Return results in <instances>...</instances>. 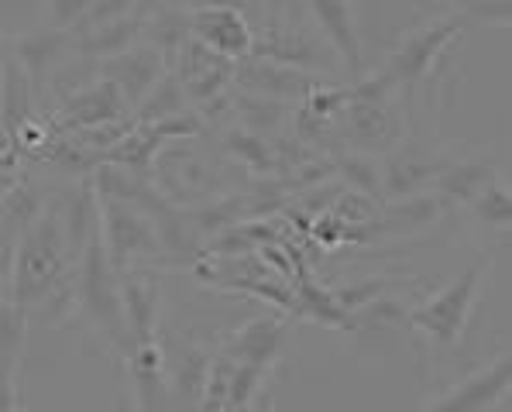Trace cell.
Returning a JSON list of instances; mask_svg holds the SVG:
<instances>
[{
	"label": "cell",
	"mask_w": 512,
	"mask_h": 412,
	"mask_svg": "<svg viewBox=\"0 0 512 412\" xmlns=\"http://www.w3.org/2000/svg\"><path fill=\"white\" fill-rule=\"evenodd\" d=\"M495 186V169L488 162H454L437 182V196L444 203H478V196Z\"/></svg>",
	"instance_id": "15"
},
{
	"label": "cell",
	"mask_w": 512,
	"mask_h": 412,
	"mask_svg": "<svg viewBox=\"0 0 512 412\" xmlns=\"http://www.w3.org/2000/svg\"><path fill=\"white\" fill-rule=\"evenodd\" d=\"M224 412H255L251 406H238V409H224Z\"/></svg>",
	"instance_id": "29"
},
{
	"label": "cell",
	"mask_w": 512,
	"mask_h": 412,
	"mask_svg": "<svg viewBox=\"0 0 512 412\" xmlns=\"http://www.w3.org/2000/svg\"><path fill=\"white\" fill-rule=\"evenodd\" d=\"M447 162L437 158H389L385 162V196H396V200H409V196H420L423 186H437L444 176Z\"/></svg>",
	"instance_id": "14"
},
{
	"label": "cell",
	"mask_w": 512,
	"mask_h": 412,
	"mask_svg": "<svg viewBox=\"0 0 512 412\" xmlns=\"http://www.w3.org/2000/svg\"><path fill=\"white\" fill-rule=\"evenodd\" d=\"M475 213L492 227H502V231H512V193L506 186H488L475 203Z\"/></svg>",
	"instance_id": "25"
},
{
	"label": "cell",
	"mask_w": 512,
	"mask_h": 412,
	"mask_svg": "<svg viewBox=\"0 0 512 412\" xmlns=\"http://www.w3.org/2000/svg\"><path fill=\"white\" fill-rule=\"evenodd\" d=\"M488 272V258H478L471 268L454 279L447 289H440L437 296L427 299L420 309H409V327L423 330L433 347H458V340L468 330L471 309H475L478 296H482V282Z\"/></svg>",
	"instance_id": "2"
},
{
	"label": "cell",
	"mask_w": 512,
	"mask_h": 412,
	"mask_svg": "<svg viewBox=\"0 0 512 412\" xmlns=\"http://www.w3.org/2000/svg\"><path fill=\"white\" fill-rule=\"evenodd\" d=\"M80 303L90 313V320L114 337L117 344H128V320H124V292L117 282V268L110 261L104 234L93 237V244L80 258Z\"/></svg>",
	"instance_id": "3"
},
{
	"label": "cell",
	"mask_w": 512,
	"mask_h": 412,
	"mask_svg": "<svg viewBox=\"0 0 512 412\" xmlns=\"http://www.w3.org/2000/svg\"><path fill=\"white\" fill-rule=\"evenodd\" d=\"M444 206L447 203L440 200L437 193H420V196H409V200L392 203L389 210H385V217H389V224L396 227V231H420L430 220H437V213L444 210Z\"/></svg>",
	"instance_id": "23"
},
{
	"label": "cell",
	"mask_w": 512,
	"mask_h": 412,
	"mask_svg": "<svg viewBox=\"0 0 512 412\" xmlns=\"http://www.w3.org/2000/svg\"><path fill=\"white\" fill-rule=\"evenodd\" d=\"M282 344H286V323L282 320H255L231 337L227 344V358L251 368H269L279 358Z\"/></svg>",
	"instance_id": "12"
},
{
	"label": "cell",
	"mask_w": 512,
	"mask_h": 412,
	"mask_svg": "<svg viewBox=\"0 0 512 412\" xmlns=\"http://www.w3.org/2000/svg\"><path fill=\"white\" fill-rule=\"evenodd\" d=\"M461 11H464V18H468V21L512 28V0H506V4H464Z\"/></svg>",
	"instance_id": "27"
},
{
	"label": "cell",
	"mask_w": 512,
	"mask_h": 412,
	"mask_svg": "<svg viewBox=\"0 0 512 412\" xmlns=\"http://www.w3.org/2000/svg\"><path fill=\"white\" fill-rule=\"evenodd\" d=\"M306 11L313 14V21L324 31V38L334 45V52L341 55V62L348 69H361V45H358V28H354V7L341 4V0H313Z\"/></svg>",
	"instance_id": "11"
},
{
	"label": "cell",
	"mask_w": 512,
	"mask_h": 412,
	"mask_svg": "<svg viewBox=\"0 0 512 412\" xmlns=\"http://www.w3.org/2000/svg\"><path fill=\"white\" fill-rule=\"evenodd\" d=\"M162 69H165V55L152 45H138V49L117 55V59H107L104 66V79L114 83L121 90V97L128 100V107H141L148 100V93L162 83Z\"/></svg>",
	"instance_id": "8"
},
{
	"label": "cell",
	"mask_w": 512,
	"mask_h": 412,
	"mask_svg": "<svg viewBox=\"0 0 512 412\" xmlns=\"http://www.w3.org/2000/svg\"><path fill=\"white\" fill-rule=\"evenodd\" d=\"M348 134L358 145H382L389 138V114L382 103L348 100Z\"/></svg>",
	"instance_id": "20"
},
{
	"label": "cell",
	"mask_w": 512,
	"mask_h": 412,
	"mask_svg": "<svg viewBox=\"0 0 512 412\" xmlns=\"http://www.w3.org/2000/svg\"><path fill=\"white\" fill-rule=\"evenodd\" d=\"M227 148H231V152L238 155V158H244V162L255 165V169H265V165L272 162V155L265 152V145L255 138V134H231Z\"/></svg>",
	"instance_id": "28"
},
{
	"label": "cell",
	"mask_w": 512,
	"mask_h": 412,
	"mask_svg": "<svg viewBox=\"0 0 512 412\" xmlns=\"http://www.w3.org/2000/svg\"><path fill=\"white\" fill-rule=\"evenodd\" d=\"M69 261L73 255L59 210L42 213L38 224L21 234L14 248H7V303L28 313V306L49 299L52 289H59Z\"/></svg>",
	"instance_id": "1"
},
{
	"label": "cell",
	"mask_w": 512,
	"mask_h": 412,
	"mask_svg": "<svg viewBox=\"0 0 512 412\" xmlns=\"http://www.w3.org/2000/svg\"><path fill=\"white\" fill-rule=\"evenodd\" d=\"M135 11H141V7H135ZM135 11L124 14V18H117V21H110V25L90 28L80 38V45H76V49L86 52V55H107L110 52V59L131 52V49H135V42H138V35L145 31Z\"/></svg>",
	"instance_id": "16"
},
{
	"label": "cell",
	"mask_w": 512,
	"mask_h": 412,
	"mask_svg": "<svg viewBox=\"0 0 512 412\" xmlns=\"http://www.w3.org/2000/svg\"><path fill=\"white\" fill-rule=\"evenodd\" d=\"M62 42H66V38H62L59 31L38 28V31H31V35L18 38V42L11 45V59H18V66L25 69V73L42 76L45 69H49L52 62L59 59Z\"/></svg>",
	"instance_id": "17"
},
{
	"label": "cell",
	"mask_w": 512,
	"mask_h": 412,
	"mask_svg": "<svg viewBox=\"0 0 512 412\" xmlns=\"http://www.w3.org/2000/svg\"><path fill=\"white\" fill-rule=\"evenodd\" d=\"M509 392H512V354L492 361L478 375L464 378L461 385H454L451 392L433 399L420 412H488L502 406Z\"/></svg>",
	"instance_id": "6"
},
{
	"label": "cell",
	"mask_w": 512,
	"mask_h": 412,
	"mask_svg": "<svg viewBox=\"0 0 512 412\" xmlns=\"http://www.w3.org/2000/svg\"><path fill=\"white\" fill-rule=\"evenodd\" d=\"M176 76H179V83H183L186 97L210 100V97H217L220 86L234 76V69H231V59H224V55H217L214 49H207V45H200L193 38V42L179 52Z\"/></svg>",
	"instance_id": "9"
},
{
	"label": "cell",
	"mask_w": 512,
	"mask_h": 412,
	"mask_svg": "<svg viewBox=\"0 0 512 412\" xmlns=\"http://www.w3.org/2000/svg\"><path fill=\"white\" fill-rule=\"evenodd\" d=\"M124 110H128V100L121 97V90L114 83H107V79H100L90 90H80L76 97L66 100L62 121L69 128H104V124L124 117Z\"/></svg>",
	"instance_id": "10"
},
{
	"label": "cell",
	"mask_w": 512,
	"mask_h": 412,
	"mask_svg": "<svg viewBox=\"0 0 512 412\" xmlns=\"http://www.w3.org/2000/svg\"><path fill=\"white\" fill-rule=\"evenodd\" d=\"M193 38L224 59H244L255 52V35L248 18L238 7H196L193 11Z\"/></svg>",
	"instance_id": "7"
},
{
	"label": "cell",
	"mask_w": 512,
	"mask_h": 412,
	"mask_svg": "<svg viewBox=\"0 0 512 412\" xmlns=\"http://www.w3.org/2000/svg\"><path fill=\"white\" fill-rule=\"evenodd\" d=\"M28 107H31L28 73H21L18 62L7 59V73H4V121H7V138H14V131H18L21 124H28Z\"/></svg>",
	"instance_id": "22"
},
{
	"label": "cell",
	"mask_w": 512,
	"mask_h": 412,
	"mask_svg": "<svg viewBox=\"0 0 512 412\" xmlns=\"http://www.w3.org/2000/svg\"><path fill=\"white\" fill-rule=\"evenodd\" d=\"M131 371H135V388H138L141 409L152 412L155 409V399L162 395V385H165L159 347H155V344L135 347V354H131Z\"/></svg>",
	"instance_id": "21"
},
{
	"label": "cell",
	"mask_w": 512,
	"mask_h": 412,
	"mask_svg": "<svg viewBox=\"0 0 512 412\" xmlns=\"http://www.w3.org/2000/svg\"><path fill=\"white\" fill-rule=\"evenodd\" d=\"M183 110H186L183 83H179V76H165L162 83L148 93V100L138 107V121H141V128H152V124H169V121H176Z\"/></svg>",
	"instance_id": "19"
},
{
	"label": "cell",
	"mask_w": 512,
	"mask_h": 412,
	"mask_svg": "<svg viewBox=\"0 0 512 412\" xmlns=\"http://www.w3.org/2000/svg\"><path fill=\"white\" fill-rule=\"evenodd\" d=\"M124 320H128V334L135 337V347L155 344V323H159V289L145 275H124Z\"/></svg>",
	"instance_id": "13"
},
{
	"label": "cell",
	"mask_w": 512,
	"mask_h": 412,
	"mask_svg": "<svg viewBox=\"0 0 512 412\" xmlns=\"http://www.w3.org/2000/svg\"><path fill=\"white\" fill-rule=\"evenodd\" d=\"M100 234H104V244L117 272H124L131 261L162 251V237L155 220L148 213L135 210L131 203L104 200V206H100Z\"/></svg>",
	"instance_id": "5"
},
{
	"label": "cell",
	"mask_w": 512,
	"mask_h": 412,
	"mask_svg": "<svg viewBox=\"0 0 512 412\" xmlns=\"http://www.w3.org/2000/svg\"><path fill=\"white\" fill-rule=\"evenodd\" d=\"M464 25H468V18H464V14H447V18L416 28L413 35H406L403 45L392 52L389 66H385V73H378V79H382L389 90H392V86H406V83L423 79L433 69L437 55L461 35Z\"/></svg>",
	"instance_id": "4"
},
{
	"label": "cell",
	"mask_w": 512,
	"mask_h": 412,
	"mask_svg": "<svg viewBox=\"0 0 512 412\" xmlns=\"http://www.w3.org/2000/svg\"><path fill=\"white\" fill-rule=\"evenodd\" d=\"M341 179L354 186L365 196H385V169L378 162H372L368 155H348L341 165H337Z\"/></svg>",
	"instance_id": "24"
},
{
	"label": "cell",
	"mask_w": 512,
	"mask_h": 412,
	"mask_svg": "<svg viewBox=\"0 0 512 412\" xmlns=\"http://www.w3.org/2000/svg\"><path fill=\"white\" fill-rule=\"evenodd\" d=\"M248 73H238L244 83L251 86L262 97H293V93L306 90V79L289 66H279V62H251L244 66Z\"/></svg>",
	"instance_id": "18"
},
{
	"label": "cell",
	"mask_w": 512,
	"mask_h": 412,
	"mask_svg": "<svg viewBox=\"0 0 512 412\" xmlns=\"http://www.w3.org/2000/svg\"><path fill=\"white\" fill-rule=\"evenodd\" d=\"M265 382V368H251V364H238L231 382V395H227V409L251 406V399L258 395V388Z\"/></svg>",
	"instance_id": "26"
}]
</instances>
